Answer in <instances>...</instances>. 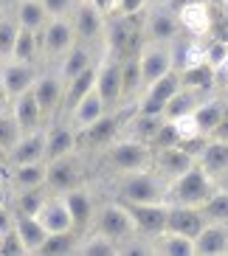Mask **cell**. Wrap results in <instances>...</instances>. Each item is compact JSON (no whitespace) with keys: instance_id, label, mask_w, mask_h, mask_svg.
Instances as JSON below:
<instances>
[{"instance_id":"9","label":"cell","mask_w":228,"mask_h":256,"mask_svg":"<svg viewBox=\"0 0 228 256\" xmlns=\"http://www.w3.org/2000/svg\"><path fill=\"white\" fill-rule=\"evenodd\" d=\"M37 82V68L34 62H20V60H3L0 62V90L6 102H14L20 93L31 90Z\"/></svg>"},{"instance_id":"40","label":"cell","mask_w":228,"mask_h":256,"mask_svg":"<svg viewBox=\"0 0 228 256\" xmlns=\"http://www.w3.org/2000/svg\"><path fill=\"white\" fill-rule=\"evenodd\" d=\"M200 102V93L198 90H192V88H180V90L175 93V96L166 102V107H164V118H178V116L183 113H192L194 107H198Z\"/></svg>"},{"instance_id":"43","label":"cell","mask_w":228,"mask_h":256,"mask_svg":"<svg viewBox=\"0 0 228 256\" xmlns=\"http://www.w3.org/2000/svg\"><path fill=\"white\" fill-rule=\"evenodd\" d=\"M20 136H23V127L17 124L12 107L8 110H0V150H6V155H8V150L20 141Z\"/></svg>"},{"instance_id":"34","label":"cell","mask_w":228,"mask_h":256,"mask_svg":"<svg viewBox=\"0 0 228 256\" xmlns=\"http://www.w3.org/2000/svg\"><path fill=\"white\" fill-rule=\"evenodd\" d=\"M12 183H14V188H37V186H46V160L12 166Z\"/></svg>"},{"instance_id":"53","label":"cell","mask_w":228,"mask_h":256,"mask_svg":"<svg viewBox=\"0 0 228 256\" xmlns=\"http://www.w3.org/2000/svg\"><path fill=\"white\" fill-rule=\"evenodd\" d=\"M217 76H226L228 79V54H226V60L220 62V68H217Z\"/></svg>"},{"instance_id":"28","label":"cell","mask_w":228,"mask_h":256,"mask_svg":"<svg viewBox=\"0 0 228 256\" xmlns=\"http://www.w3.org/2000/svg\"><path fill=\"white\" fill-rule=\"evenodd\" d=\"M93 68V54L88 46H82V42H74V46L65 51V56L60 60V79L62 82H70L74 76H79L82 70Z\"/></svg>"},{"instance_id":"44","label":"cell","mask_w":228,"mask_h":256,"mask_svg":"<svg viewBox=\"0 0 228 256\" xmlns=\"http://www.w3.org/2000/svg\"><path fill=\"white\" fill-rule=\"evenodd\" d=\"M172 127H175L180 144H194V141H200V138H206L198 127L194 113H183V116H178V118H172Z\"/></svg>"},{"instance_id":"16","label":"cell","mask_w":228,"mask_h":256,"mask_svg":"<svg viewBox=\"0 0 228 256\" xmlns=\"http://www.w3.org/2000/svg\"><path fill=\"white\" fill-rule=\"evenodd\" d=\"M206 222H208V220L203 217L200 206H172L169 203V214H166L169 231H178V234H183V236H192V240H194Z\"/></svg>"},{"instance_id":"15","label":"cell","mask_w":228,"mask_h":256,"mask_svg":"<svg viewBox=\"0 0 228 256\" xmlns=\"http://www.w3.org/2000/svg\"><path fill=\"white\" fill-rule=\"evenodd\" d=\"M46 127H37L31 132H23L20 141L8 150V164L20 166V164H37V160H46Z\"/></svg>"},{"instance_id":"46","label":"cell","mask_w":228,"mask_h":256,"mask_svg":"<svg viewBox=\"0 0 228 256\" xmlns=\"http://www.w3.org/2000/svg\"><path fill=\"white\" fill-rule=\"evenodd\" d=\"M175 144H180L178 141V132H175V127H172V121H164V124H160V130L158 132H155V138H152V152L155 150H166V146H175Z\"/></svg>"},{"instance_id":"25","label":"cell","mask_w":228,"mask_h":256,"mask_svg":"<svg viewBox=\"0 0 228 256\" xmlns=\"http://www.w3.org/2000/svg\"><path fill=\"white\" fill-rule=\"evenodd\" d=\"M150 250L152 254H160V256H194V240L192 236H183L178 231H169L164 228L160 234L150 236Z\"/></svg>"},{"instance_id":"18","label":"cell","mask_w":228,"mask_h":256,"mask_svg":"<svg viewBox=\"0 0 228 256\" xmlns=\"http://www.w3.org/2000/svg\"><path fill=\"white\" fill-rule=\"evenodd\" d=\"M228 254V222H206L194 236V256Z\"/></svg>"},{"instance_id":"32","label":"cell","mask_w":228,"mask_h":256,"mask_svg":"<svg viewBox=\"0 0 228 256\" xmlns=\"http://www.w3.org/2000/svg\"><path fill=\"white\" fill-rule=\"evenodd\" d=\"M14 17H17V23H20V28L40 31L48 20V12L42 6V0H17Z\"/></svg>"},{"instance_id":"12","label":"cell","mask_w":228,"mask_h":256,"mask_svg":"<svg viewBox=\"0 0 228 256\" xmlns=\"http://www.w3.org/2000/svg\"><path fill=\"white\" fill-rule=\"evenodd\" d=\"M130 217L136 222V231L144 236H155L166 228V214L169 203H124Z\"/></svg>"},{"instance_id":"47","label":"cell","mask_w":228,"mask_h":256,"mask_svg":"<svg viewBox=\"0 0 228 256\" xmlns=\"http://www.w3.org/2000/svg\"><path fill=\"white\" fill-rule=\"evenodd\" d=\"M48 17H62V14H70L76 6V0H42Z\"/></svg>"},{"instance_id":"30","label":"cell","mask_w":228,"mask_h":256,"mask_svg":"<svg viewBox=\"0 0 228 256\" xmlns=\"http://www.w3.org/2000/svg\"><path fill=\"white\" fill-rule=\"evenodd\" d=\"M164 121L166 118H164L160 113H141V110H136V116H132L130 124H127V136L136 138V141L152 144V138H155V132L160 130Z\"/></svg>"},{"instance_id":"55","label":"cell","mask_w":228,"mask_h":256,"mask_svg":"<svg viewBox=\"0 0 228 256\" xmlns=\"http://www.w3.org/2000/svg\"><path fill=\"white\" fill-rule=\"evenodd\" d=\"M226 102H228V82H226Z\"/></svg>"},{"instance_id":"1","label":"cell","mask_w":228,"mask_h":256,"mask_svg":"<svg viewBox=\"0 0 228 256\" xmlns=\"http://www.w3.org/2000/svg\"><path fill=\"white\" fill-rule=\"evenodd\" d=\"M166 186L155 169H138V172H124L118 183V197L122 203H166Z\"/></svg>"},{"instance_id":"37","label":"cell","mask_w":228,"mask_h":256,"mask_svg":"<svg viewBox=\"0 0 228 256\" xmlns=\"http://www.w3.org/2000/svg\"><path fill=\"white\" fill-rule=\"evenodd\" d=\"M200 211L208 222H228V188H214L212 194L200 203Z\"/></svg>"},{"instance_id":"36","label":"cell","mask_w":228,"mask_h":256,"mask_svg":"<svg viewBox=\"0 0 228 256\" xmlns=\"http://www.w3.org/2000/svg\"><path fill=\"white\" fill-rule=\"evenodd\" d=\"M76 254L82 256H118V242H113L104 234H90V236H79Z\"/></svg>"},{"instance_id":"2","label":"cell","mask_w":228,"mask_h":256,"mask_svg":"<svg viewBox=\"0 0 228 256\" xmlns=\"http://www.w3.org/2000/svg\"><path fill=\"white\" fill-rule=\"evenodd\" d=\"M214 188H217V180H212V178L194 164L192 169H186L183 174H178V178L169 180L166 203H172V206H200Z\"/></svg>"},{"instance_id":"14","label":"cell","mask_w":228,"mask_h":256,"mask_svg":"<svg viewBox=\"0 0 228 256\" xmlns=\"http://www.w3.org/2000/svg\"><path fill=\"white\" fill-rule=\"evenodd\" d=\"M34 217L42 222V228H46L48 234L74 231V217H70L68 203H65V197H62V194H48Z\"/></svg>"},{"instance_id":"7","label":"cell","mask_w":228,"mask_h":256,"mask_svg":"<svg viewBox=\"0 0 228 256\" xmlns=\"http://www.w3.org/2000/svg\"><path fill=\"white\" fill-rule=\"evenodd\" d=\"M93 88L107 104V110H113L122 102V60L118 54L107 48L102 62L96 65V76H93Z\"/></svg>"},{"instance_id":"31","label":"cell","mask_w":228,"mask_h":256,"mask_svg":"<svg viewBox=\"0 0 228 256\" xmlns=\"http://www.w3.org/2000/svg\"><path fill=\"white\" fill-rule=\"evenodd\" d=\"M180 74V84L183 88H192V90H212L214 82H217V68L212 62H203V65H192V68H183L178 70Z\"/></svg>"},{"instance_id":"56","label":"cell","mask_w":228,"mask_h":256,"mask_svg":"<svg viewBox=\"0 0 228 256\" xmlns=\"http://www.w3.org/2000/svg\"><path fill=\"white\" fill-rule=\"evenodd\" d=\"M76 3H90V0H76Z\"/></svg>"},{"instance_id":"57","label":"cell","mask_w":228,"mask_h":256,"mask_svg":"<svg viewBox=\"0 0 228 256\" xmlns=\"http://www.w3.org/2000/svg\"><path fill=\"white\" fill-rule=\"evenodd\" d=\"M0 236H3V234H0Z\"/></svg>"},{"instance_id":"27","label":"cell","mask_w":228,"mask_h":256,"mask_svg":"<svg viewBox=\"0 0 228 256\" xmlns=\"http://www.w3.org/2000/svg\"><path fill=\"white\" fill-rule=\"evenodd\" d=\"M76 150V130L74 124H54L46 132V160H54L60 155H68Z\"/></svg>"},{"instance_id":"45","label":"cell","mask_w":228,"mask_h":256,"mask_svg":"<svg viewBox=\"0 0 228 256\" xmlns=\"http://www.w3.org/2000/svg\"><path fill=\"white\" fill-rule=\"evenodd\" d=\"M178 70L183 68H192V65H203V62H208V56H206V46L200 42V40H194V42H189V46L180 51V56H178Z\"/></svg>"},{"instance_id":"54","label":"cell","mask_w":228,"mask_h":256,"mask_svg":"<svg viewBox=\"0 0 228 256\" xmlns=\"http://www.w3.org/2000/svg\"><path fill=\"white\" fill-rule=\"evenodd\" d=\"M217 186H220V188H228V169L220 174V178H217Z\"/></svg>"},{"instance_id":"3","label":"cell","mask_w":228,"mask_h":256,"mask_svg":"<svg viewBox=\"0 0 228 256\" xmlns=\"http://www.w3.org/2000/svg\"><path fill=\"white\" fill-rule=\"evenodd\" d=\"M107 158L110 166L118 169V172H138V169H150L152 166V146L144 141H136V138H113L107 144Z\"/></svg>"},{"instance_id":"20","label":"cell","mask_w":228,"mask_h":256,"mask_svg":"<svg viewBox=\"0 0 228 256\" xmlns=\"http://www.w3.org/2000/svg\"><path fill=\"white\" fill-rule=\"evenodd\" d=\"M70 23H74L76 40H88L90 42V40H96L104 31V14L93 3H76Z\"/></svg>"},{"instance_id":"49","label":"cell","mask_w":228,"mask_h":256,"mask_svg":"<svg viewBox=\"0 0 228 256\" xmlns=\"http://www.w3.org/2000/svg\"><path fill=\"white\" fill-rule=\"evenodd\" d=\"M146 6V0H118L113 8V14H122V17H132V14H141Z\"/></svg>"},{"instance_id":"38","label":"cell","mask_w":228,"mask_h":256,"mask_svg":"<svg viewBox=\"0 0 228 256\" xmlns=\"http://www.w3.org/2000/svg\"><path fill=\"white\" fill-rule=\"evenodd\" d=\"M48 197L46 186H37V188H17L14 194V203H12V211L14 214H37L40 206H42V200Z\"/></svg>"},{"instance_id":"13","label":"cell","mask_w":228,"mask_h":256,"mask_svg":"<svg viewBox=\"0 0 228 256\" xmlns=\"http://www.w3.org/2000/svg\"><path fill=\"white\" fill-rule=\"evenodd\" d=\"M175 17H178L180 31H186L192 37L200 40V37H208V34H212L214 17H212V8H208L206 0H189L183 8L175 12Z\"/></svg>"},{"instance_id":"51","label":"cell","mask_w":228,"mask_h":256,"mask_svg":"<svg viewBox=\"0 0 228 256\" xmlns=\"http://www.w3.org/2000/svg\"><path fill=\"white\" fill-rule=\"evenodd\" d=\"M186 3H189V0H166V8H169V12H172V14H175L178 8H183V6H186Z\"/></svg>"},{"instance_id":"42","label":"cell","mask_w":228,"mask_h":256,"mask_svg":"<svg viewBox=\"0 0 228 256\" xmlns=\"http://www.w3.org/2000/svg\"><path fill=\"white\" fill-rule=\"evenodd\" d=\"M144 90L141 84V70H138V56H127L122 60V98L136 96Z\"/></svg>"},{"instance_id":"41","label":"cell","mask_w":228,"mask_h":256,"mask_svg":"<svg viewBox=\"0 0 228 256\" xmlns=\"http://www.w3.org/2000/svg\"><path fill=\"white\" fill-rule=\"evenodd\" d=\"M40 31H28V28H20L17 31V40H14V51H12V60H20V62H34L40 54Z\"/></svg>"},{"instance_id":"26","label":"cell","mask_w":228,"mask_h":256,"mask_svg":"<svg viewBox=\"0 0 228 256\" xmlns=\"http://www.w3.org/2000/svg\"><path fill=\"white\" fill-rule=\"evenodd\" d=\"M12 113H14L17 124L23 127V132H31V130L42 127V107H40L37 96H34V90H26L20 93V96L12 102Z\"/></svg>"},{"instance_id":"52","label":"cell","mask_w":228,"mask_h":256,"mask_svg":"<svg viewBox=\"0 0 228 256\" xmlns=\"http://www.w3.org/2000/svg\"><path fill=\"white\" fill-rule=\"evenodd\" d=\"M8 200H12V194L6 192V183L0 180V206H8Z\"/></svg>"},{"instance_id":"10","label":"cell","mask_w":228,"mask_h":256,"mask_svg":"<svg viewBox=\"0 0 228 256\" xmlns=\"http://www.w3.org/2000/svg\"><path fill=\"white\" fill-rule=\"evenodd\" d=\"M180 88H183V84H180V74L172 68L169 74H164L160 79H155V82L146 84L144 96H141V102H138L136 110H141V113H160V116H164L166 102L175 96Z\"/></svg>"},{"instance_id":"48","label":"cell","mask_w":228,"mask_h":256,"mask_svg":"<svg viewBox=\"0 0 228 256\" xmlns=\"http://www.w3.org/2000/svg\"><path fill=\"white\" fill-rule=\"evenodd\" d=\"M226 54H228V42H222V40H214V42L206 46V56H208V62H212L214 68H220V62L226 60Z\"/></svg>"},{"instance_id":"5","label":"cell","mask_w":228,"mask_h":256,"mask_svg":"<svg viewBox=\"0 0 228 256\" xmlns=\"http://www.w3.org/2000/svg\"><path fill=\"white\" fill-rule=\"evenodd\" d=\"M175 68V48L172 42H158V40H146L141 51H138V70H141V84H150L160 79L164 74Z\"/></svg>"},{"instance_id":"22","label":"cell","mask_w":228,"mask_h":256,"mask_svg":"<svg viewBox=\"0 0 228 256\" xmlns=\"http://www.w3.org/2000/svg\"><path fill=\"white\" fill-rule=\"evenodd\" d=\"M31 90H34L40 107H42V116H51L54 110L62 104L65 82L60 79V74H37V82H34Z\"/></svg>"},{"instance_id":"24","label":"cell","mask_w":228,"mask_h":256,"mask_svg":"<svg viewBox=\"0 0 228 256\" xmlns=\"http://www.w3.org/2000/svg\"><path fill=\"white\" fill-rule=\"evenodd\" d=\"M118 124H122L118 116L104 113L99 121H93L88 130H79V132H76V150H79V141H84L88 146H107V144L118 136Z\"/></svg>"},{"instance_id":"8","label":"cell","mask_w":228,"mask_h":256,"mask_svg":"<svg viewBox=\"0 0 228 256\" xmlns=\"http://www.w3.org/2000/svg\"><path fill=\"white\" fill-rule=\"evenodd\" d=\"M96 231L104 234V236H110L113 242H127L136 236V222H132V217H130L127 206L118 200V203H107L104 208L96 214Z\"/></svg>"},{"instance_id":"17","label":"cell","mask_w":228,"mask_h":256,"mask_svg":"<svg viewBox=\"0 0 228 256\" xmlns=\"http://www.w3.org/2000/svg\"><path fill=\"white\" fill-rule=\"evenodd\" d=\"M104 113H107V104L102 102V96L96 93V88H90V90L84 93V96L68 110L70 124H74L76 132H79V130H88L93 121H99Z\"/></svg>"},{"instance_id":"6","label":"cell","mask_w":228,"mask_h":256,"mask_svg":"<svg viewBox=\"0 0 228 256\" xmlns=\"http://www.w3.org/2000/svg\"><path fill=\"white\" fill-rule=\"evenodd\" d=\"M82 183V164H79V155L68 152V155H60L54 160H46V192L48 194H65L74 186Z\"/></svg>"},{"instance_id":"23","label":"cell","mask_w":228,"mask_h":256,"mask_svg":"<svg viewBox=\"0 0 228 256\" xmlns=\"http://www.w3.org/2000/svg\"><path fill=\"white\" fill-rule=\"evenodd\" d=\"M65 203H68V211L70 217H74V231L79 234L82 228H88L93 222V217H96V208H93V197L88 188L82 186H74L70 192H65Z\"/></svg>"},{"instance_id":"11","label":"cell","mask_w":228,"mask_h":256,"mask_svg":"<svg viewBox=\"0 0 228 256\" xmlns=\"http://www.w3.org/2000/svg\"><path fill=\"white\" fill-rule=\"evenodd\" d=\"M194 164H198L194 152L186 150L183 144H175V146H166V150H155L152 152V169H155L164 180H172V178L183 174Z\"/></svg>"},{"instance_id":"35","label":"cell","mask_w":228,"mask_h":256,"mask_svg":"<svg viewBox=\"0 0 228 256\" xmlns=\"http://www.w3.org/2000/svg\"><path fill=\"white\" fill-rule=\"evenodd\" d=\"M76 245H79V234L76 231L48 234L37 254H42V256H65V254H76Z\"/></svg>"},{"instance_id":"29","label":"cell","mask_w":228,"mask_h":256,"mask_svg":"<svg viewBox=\"0 0 228 256\" xmlns=\"http://www.w3.org/2000/svg\"><path fill=\"white\" fill-rule=\"evenodd\" d=\"M14 231H17V236H20V242H23L26 254H37L42 240L48 236L42 222H40L37 217H31V214H14Z\"/></svg>"},{"instance_id":"33","label":"cell","mask_w":228,"mask_h":256,"mask_svg":"<svg viewBox=\"0 0 228 256\" xmlns=\"http://www.w3.org/2000/svg\"><path fill=\"white\" fill-rule=\"evenodd\" d=\"M222 107H226V102H222V98H206V102H198V107L192 110V113H194V118H198L200 132H203L206 138L212 136L214 127L222 121Z\"/></svg>"},{"instance_id":"4","label":"cell","mask_w":228,"mask_h":256,"mask_svg":"<svg viewBox=\"0 0 228 256\" xmlns=\"http://www.w3.org/2000/svg\"><path fill=\"white\" fill-rule=\"evenodd\" d=\"M37 37H40V54L48 62H54V60H62L65 51L76 42V31L70 17L62 14V17H48Z\"/></svg>"},{"instance_id":"21","label":"cell","mask_w":228,"mask_h":256,"mask_svg":"<svg viewBox=\"0 0 228 256\" xmlns=\"http://www.w3.org/2000/svg\"><path fill=\"white\" fill-rule=\"evenodd\" d=\"M194 158H198L200 169H203L212 180H217V178L228 169V141H222V138H208V141L203 144V150H200Z\"/></svg>"},{"instance_id":"19","label":"cell","mask_w":228,"mask_h":256,"mask_svg":"<svg viewBox=\"0 0 228 256\" xmlns=\"http://www.w3.org/2000/svg\"><path fill=\"white\" fill-rule=\"evenodd\" d=\"M144 34L146 40H158V42H175V37L180 34V26H178V17L169 12L166 6L152 8L144 20Z\"/></svg>"},{"instance_id":"50","label":"cell","mask_w":228,"mask_h":256,"mask_svg":"<svg viewBox=\"0 0 228 256\" xmlns=\"http://www.w3.org/2000/svg\"><path fill=\"white\" fill-rule=\"evenodd\" d=\"M14 228V211L8 206H0V234H6Z\"/></svg>"},{"instance_id":"39","label":"cell","mask_w":228,"mask_h":256,"mask_svg":"<svg viewBox=\"0 0 228 256\" xmlns=\"http://www.w3.org/2000/svg\"><path fill=\"white\" fill-rule=\"evenodd\" d=\"M17 31H20L17 17L12 14V12H6V8H0V62H3V60H12Z\"/></svg>"}]
</instances>
